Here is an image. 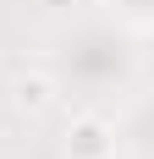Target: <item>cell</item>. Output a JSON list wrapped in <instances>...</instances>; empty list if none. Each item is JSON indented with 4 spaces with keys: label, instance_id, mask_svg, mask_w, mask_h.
Returning <instances> with one entry per match:
<instances>
[{
    "label": "cell",
    "instance_id": "6da1fadb",
    "mask_svg": "<svg viewBox=\"0 0 154 159\" xmlns=\"http://www.w3.org/2000/svg\"><path fill=\"white\" fill-rule=\"evenodd\" d=\"M116 154V126L105 115H77L66 126V159H110Z\"/></svg>",
    "mask_w": 154,
    "mask_h": 159
},
{
    "label": "cell",
    "instance_id": "7a4b0ae2",
    "mask_svg": "<svg viewBox=\"0 0 154 159\" xmlns=\"http://www.w3.org/2000/svg\"><path fill=\"white\" fill-rule=\"evenodd\" d=\"M11 104H17L22 115H44L50 104H55V82L39 77V71H22V77L11 82Z\"/></svg>",
    "mask_w": 154,
    "mask_h": 159
},
{
    "label": "cell",
    "instance_id": "3957f363",
    "mask_svg": "<svg viewBox=\"0 0 154 159\" xmlns=\"http://www.w3.org/2000/svg\"><path fill=\"white\" fill-rule=\"evenodd\" d=\"M149 6H154V0H149Z\"/></svg>",
    "mask_w": 154,
    "mask_h": 159
}]
</instances>
